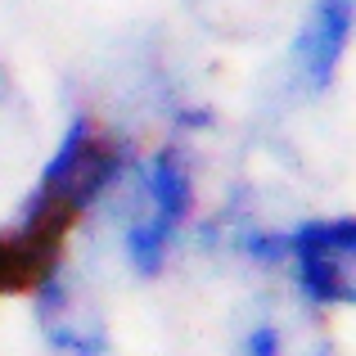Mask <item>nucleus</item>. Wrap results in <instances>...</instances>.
Returning <instances> with one entry per match:
<instances>
[{"label": "nucleus", "mask_w": 356, "mask_h": 356, "mask_svg": "<svg viewBox=\"0 0 356 356\" xmlns=\"http://www.w3.org/2000/svg\"><path fill=\"white\" fill-rule=\"evenodd\" d=\"M194 208V167L185 145H163L136 172V194L127 212V261L136 275H158L167 266L172 239L181 235L185 217Z\"/></svg>", "instance_id": "nucleus-1"}, {"label": "nucleus", "mask_w": 356, "mask_h": 356, "mask_svg": "<svg viewBox=\"0 0 356 356\" xmlns=\"http://www.w3.org/2000/svg\"><path fill=\"white\" fill-rule=\"evenodd\" d=\"M284 257L312 307H352L356 302V221L316 217L284 235Z\"/></svg>", "instance_id": "nucleus-2"}, {"label": "nucleus", "mask_w": 356, "mask_h": 356, "mask_svg": "<svg viewBox=\"0 0 356 356\" xmlns=\"http://www.w3.org/2000/svg\"><path fill=\"white\" fill-rule=\"evenodd\" d=\"M352 9L356 0H312L293 41V72L307 90H325L339 77L352 41Z\"/></svg>", "instance_id": "nucleus-3"}, {"label": "nucleus", "mask_w": 356, "mask_h": 356, "mask_svg": "<svg viewBox=\"0 0 356 356\" xmlns=\"http://www.w3.org/2000/svg\"><path fill=\"white\" fill-rule=\"evenodd\" d=\"M63 248L68 239L36 221L9 217L0 226V298H23L36 293L50 275L63 270Z\"/></svg>", "instance_id": "nucleus-4"}, {"label": "nucleus", "mask_w": 356, "mask_h": 356, "mask_svg": "<svg viewBox=\"0 0 356 356\" xmlns=\"http://www.w3.org/2000/svg\"><path fill=\"white\" fill-rule=\"evenodd\" d=\"M275 0H190L194 18H199L208 32H221V36H252V14L257 9H270Z\"/></svg>", "instance_id": "nucleus-5"}, {"label": "nucleus", "mask_w": 356, "mask_h": 356, "mask_svg": "<svg viewBox=\"0 0 356 356\" xmlns=\"http://www.w3.org/2000/svg\"><path fill=\"white\" fill-rule=\"evenodd\" d=\"M243 356H284V339H280L275 325H257V330L243 339ZM312 356H330L325 348H316Z\"/></svg>", "instance_id": "nucleus-6"}, {"label": "nucleus", "mask_w": 356, "mask_h": 356, "mask_svg": "<svg viewBox=\"0 0 356 356\" xmlns=\"http://www.w3.org/2000/svg\"><path fill=\"white\" fill-rule=\"evenodd\" d=\"M68 356H108V348H90V352H68Z\"/></svg>", "instance_id": "nucleus-7"}]
</instances>
